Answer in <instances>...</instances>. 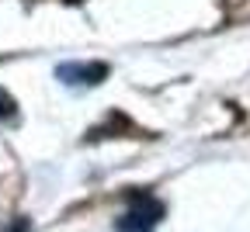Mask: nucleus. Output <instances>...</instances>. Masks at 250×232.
<instances>
[{"label":"nucleus","mask_w":250,"mask_h":232,"mask_svg":"<svg viewBox=\"0 0 250 232\" xmlns=\"http://www.w3.org/2000/svg\"><path fill=\"white\" fill-rule=\"evenodd\" d=\"M59 77L66 83H101L108 77V66L94 62V66H59Z\"/></svg>","instance_id":"obj_2"},{"label":"nucleus","mask_w":250,"mask_h":232,"mask_svg":"<svg viewBox=\"0 0 250 232\" xmlns=\"http://www.w3.org/2000/svg\"><path fill=\"white\" fill-rule=\"evenodd\" d=\"M14 115V101L11 94H4V87H0V118H11Z\"/></svg>","instance_id":"obj_3"},{"label":"nucleus","mask_w":250,"mask_h":232,"mask_svg":"<svg viewBox=\"0 0 250 232\" xmlns=\"http://www.w3.org/2000/svg\"><path fill=\"white\" fill-rule=\"evenodd\" d=\"M160 215H164V208L156 205L153 197H146V194H143L139 201H136V208H129V212L118 218V229H122V232H149V229L156 225V218H160Z\"/></svg>","instance_id":"obj_1"}]
</instances>
